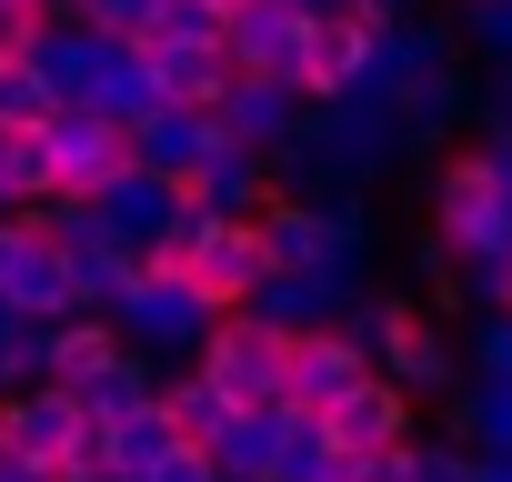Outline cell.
<instances>
[{
  "label": "cell",
  "mask_w": 512,
  "mask_h": 482,
  "mask_svg": "<svg viewBox=\"0 0 512 482\" xmlns=\"http://www.w3.org/2000/svg\"><path fill=\"white\" fill-rule=\"evenodd\" d=\"M352 282H362V262H272L241 292V312H262L272 332H312V322H342Z\"/></svg>",
  "instance_id": "5b68a950"
},
{
  "label": "cell",
  "mask_w": 512,
  "mask_h": 482,
  "mask_svg": "<svg viewBox=\"0 0 512 482\" xmlns=\"http://www.w3.org/2000/svg\"><path fill=\"white\" fill-rule=\"evenodd\" d=\"M0 312H31V322L81 312V302H71V272H61V252H51V231H41L31 211H0Z\"/></svg>",
  "instance_id": "277c9868"
},
{
  "label": "cell",
  "mask_w": 512,
  "mask_h": 482,
  "mask_svg": "<svg viewBox=\"0 0 512 482\" xmlns=\"http://www.w3.org/2000/svg\"><path fill=\"white\" fill-rule=\"evenodd\" d=\"M412 282H422V302H432V312H452V302H462V252H452L442 231H422V241H412Z\"/></svg>",
  "instance_id": "f546056e"
},
{
  "label": "cell",
  "mask_w": 512,
  "mask_h": 482,
  "mask_svg": "<svg viewBox=\"0 0 512 482\" xmlns=\"http://www.w3.org/2000/svg\"><path fill=\"white\" fill-rule=\"evenodd\" d=\"M372 11H322L312 21V41H302V71H292V91L302 101H342V91H362V61H372Z\"/></svg>",
  "instance_id": "7c38bea8"
},
{
  "label": "cell",
  "mask_w": 512,
  "mask_h": 482,
  "mask_svg": "<svg viewBox=\"0 0 512 482\" xmlns=\"http://www.w3.org/2000/svg\"><path fill=\"white\" fill-rule=\"evenodd\" d=\"M452 121H472V81H462V61H442V71H422V81L392 91V131H402V151H432Z\"/></svg>",
  "instance_id": "d6986e66"
},
{
  "label": "cell",
  "mask_w": 512,
  "mask_h": 482,
  "mask_svg": "<svg viewBox=\"0 0 512 482\" xmlns=\"http://www.w3.org/2000/svg\"><path fill=\"white\" fill-rule=\"evenodd\" d=\"M71 21H91V31H111V41H141V21H151V0H61Z\"/></svg>",
  "instance_id": "d590c367"
},
{
  "label": "cell",
  "mask_w": 512,
  "mask_h": 482,
  "mask_svg": "<svg viewBox=\"0 0 512 482\" xmlns=\"http://www.w3.org/2000/svg\"><path fill=\"white\" fill-rule=\"evenodd\" d=\"M151 51V71H161V101H221V81H231V51L221 41H141Z\"/></svg>",
  "instance_id": "603a6c76"
},
{
  "label": "cell",
  "mask_w": 512,
  "mask_h": 482,
  "mask_svg": "<svg viewBox=\"0 0 512 482\" xmlns=\"http://www.w3.org/2000/svg\"><path fill=\"white\" fill-rule=\"evenodd\" d=\"M161 392V352H141V342H121L91 382H81V412L91 422H111V412H131V402H151Z\"/></svg>",
  "instance_id": "484cf974"
},
{
  "label": "cell",
  "mask_w": 512,
  "mask_h": 482,
  "mask_svg": "<svg viewBox=\"0 0 512 482\" xmlns=\"http://www.w3.org/2000/svg\"><path fill=\"white\" fill-rule=\"evenodd\" d=\"M402 312H412L402 292H372V282H352V302H342V332H352L362 352H382V332H392Z\"/></svg>",
  "instance_id": "1f68e13d"
},
{
  "label": "cell",
  "mask_w": 512,
  "mask_h": 482,
  "mask_svg": "<svg viewBox=\"0 0 512 482\" xmlns=\"http://www.w3.org/2000/svg\"><path fill=\"white\" fill-rule=\"evenodd\" d=\"M0 482H61L51 462H0Z\"/></svg>",
  "instance_id": "ab89813d"
},
{
  "label": "cell",
  "mask_w": 512,
  "mask_h": 482,
  "mask_svg": "<svg viewBox=\"0 0 512 482\" xmlns=\"http://www.w3.org/2000/svg\"><path fill=\"white\" fill-rule=\"evenodd\" d=\"M171 442H181V422H171V412H161V392H151V402H131V412H111V422H101V452H111V482H141V472H151V462H161V452H171Z\"/></svg>",
  "instance_id": "7402d4cb"
},
{
  "label": "cell",
  "mask_w": 512,
  "mask_h": 482,
  "mask_svg": "<svg viewBox=\"0 0 512 482\" xmlns=\"http://www.w3.org/2000/svg\"><path fill=\"white\" fill-rule=\"evenodd\" d=\"M352 11H372V21H402V11H422V0H352Z\"/></svg>",
  "instance_id": "60d3db41"
},
{
  "label": "cell",
  "mask_w": 512,
  "mask_h": 482,
  "mask_svg": "<svg viewBox=\"0 0 512 482\" xmlns=\"http://www.w3.org/2000/svg\"><path fill=\"white\" fill-rule=\"evenodd\" d=\"M41 151H51V191H91V181H111L131 161V131L111 111H91V101H51Z\"/></svg>",
  "instance_id": "8992f818"
},
{
  "label": "cell",
  "mask_w": 512,
  "mask_h": 482,
  "mask_svg": "<svg viewBox=\"0 0 512 482\" xmlns=\"http://www.w3.org/2000/svg\"><path fill=\"white\" fill-rule=\"evenodd\" d=\"M302 41H312V11H302V0H231V11H221L231 71H272V81H292V71H302Z\"/></svg>",
  "instance_id": "ba28073f"
},
{
  "label": "cell",
  "mask_w": 512,
  "mask_h": 482,
  "mask_svg": "<svg viewBox=\"0 0 512 482\" xmlns=\"http://www.w3.org/2000/svg\"><path fill=\"white\" fill-rule=\"evenodd\" d=\"M412 412H422V402H412L392 372H362L352 392H332V402H322V432H332L342 452H382V442H402V432H412Z\"/></svg>",
  "instance_id": "9a60e30c"
},
{
  "label": "cell",
  "mask_w": 512,
  "mask_h": 482,
  "mask_svg": "<svg viewBox=\"0 0 512 482\" xmlns=\"http://www.w3.org/2000/svg\"><path fill=\"white\" fill-rule=\"evenodd\" d=\"M292 111H302V91H292V81H272V71H231V81H221V101H211L221 141H241V151H272V141L292 131Z\"/></svg>",
  "instance_id": "e0dca14e"
},
{
  "label": "cell",
  "mask_w": 512,
  "mask_h": 482,
  "mask_svg": "<svg viewBox=\"0 0 512 482\" xmlns=\"http://www.w3.org/2000/svg\"><path fill=\"white\" fill-rule=\"evenodd\" d=\"M111 322H121V342H141V352H161V362H191L201 332H211V292H201L181 262L141 252V262H131V292L111 302Z\"/></svg>",
  "instance_id": "6da1fadb"
},
{
  "label": "cell",
  "mask_w": 512,
  "mask_h": 482,
  "mask_svg": "<svg viewBox=\"0 0 512 482\" xmlns=\"http://www.w3.org/2000/svg\"><path fill=\"white\" fill-rule=\"evenodd\" d=\"M121 131H131V161H141V171H161V181H191V171H201V151L221 141V121H211L201 101H151V111H141V121H121Z\"/></svg>",
  "instance_id": "5bb4252c"
},
{
  "label": "cell",
  "mask_w": 512,
  "mask_h": 482,
  "mask_svg": "<svg viewBox=\"0 0 512 482\" xmlns=\"http://www.w3.org/2000/svg\"><path fill=\"white\" fill-rule=\"evenodd\" d=\"M141 41H221V11H211V0H151Z\"/></svg>",
  "instance_id": "836d02e7"
},
{
  "label": "cell",
  "mask_w": 512,
  "mask_h": 482,
  "mask_svg": "<svg viewBox=\"0 0 512 482\" xmlns=\"http://www.w3.org/2000/svg\"><path fill=\"white\" fill-rule=\"evenodd\" d=\"M141 482H221V462H211L201 442H171V452H161V462H151Z\"/></svg>",
  "instance_id": "8d00e7d4"
},
{
  "label": "cell",
  "mask_w": 512,
  "mask_h": 482,
  "mask_svg": "<svg viewBox=\"0 0 512 482\" xmlns=\"http://www.w3.org/2000/svg\"><path fill=\"white\" fill-rule=\"evenodd\" d=\"M101 51H111V31H91L71 11H41V31H31V71L51 81V101H81L91 71H101Z\"/></svg>",
  "instance_id": "ac0fdd59"
},
{
  "label": "cell",
  "mask_w": 512,
  "mask_h": 482,
  "mask_svg": "<svg viewBox=\"0 0 512 482\" xmlns=\"http://www.w3.org/2000/svg\"><path fill=\"white\" fill-rule=\"evenodd\" d=\"M211 11H231V0H211Z\"/></svg>",
  "instance_id": "b9f144b4"
},
{
  "label": "cell",
  "mask_w": 512,
  "mask_h": 482,
  "mask_svg": "<svg viewBox=\"0 0 512 482\" xmlns=\"http://www.w3.org/2000/svg\"><path fill=\"white\" fill-rule=\"evenodd\" d=\"M372 372H392V382H402L412 402H442V392L462 382V342H452V332H442V322H432V312L412 302V312H402V322L382 332V352H372Z\"/></svg>",
  "instance_id": "8fae6325"
},
{
  "label": "cell",
  "mask_w": 512,
  "mask_h": 482,
  "mask_svg": "<svg viewBox=\"0 0 512 482\" xmlns=\"http://www.w3.org/2000/svg\"><path fill=\"white\" fill-rule=\"evenodd\" d=\"M201 211H262V191H272V161L262 151H241V141H211L201 151V171L181 181Z\"/></svg>",
  "instance_id": "44dd1931"
},
{
  "label": "cell",
  "mask_w": 512,
  "mask_h": 482,
  "mask_svg": "<svg viewBox=\"0 0 512 482\" xmlns=\"http://www.w3.org/2000/svg\"><path fill=\"white\" fill-rule=\"evenodd\" d=\"M81 392L71 382H11L0 392V462H61L81 442Z\"/></svg>",
  "instance_id": "52a82bcc"
},
{
  "label": "cell",
  "mask_w": 512,
  "mask_h": 482,
  "mask_svg": "<svg viewBox=\"0 0 512 482\" xmlns=\"http://www.w3.org/2000/svg\"><path fill=\"white\" fill-rule=\"evenodd\" d=\"M442 61H462V41H452L442 21L402 11V21H382V31H372V61H362V91H372V101H392L402 81H422V71H442Z\"/></svg>",
  "instance_id": "2e32d148"
},
{
  "label": "cell",
  "mask_w": 512,
  "mask_h": 482,
  "mask_svg": "<svg viewBox=\"0 0 512 482\" xmlns=\"http://www.w3.org/2000/svg\"><path fill=\"white\" fill-rule=\"evenodd\" d=\"M462 372H492V382H512V302H492V312L472 322V342H462Z\"/></svg>",
  "instance_id": "d6a6232c"
},
{
  "label": "cell",
  "mask_w": 512,
  "mask_h": 482,
  "mask_svg": "<svg viewBox=\"0 0 512 482\" xmlns=\"http://www.w3.org/2000/svg\"><path fill=\"white\" fill-rule=\"evenodd\" d=\"M372 372V352L342 332V322H312V332H282V402H302V412H322L332 392H352Z\"/></svg>",
  "instance_id": "30bf717a"
},
{
  "label": "cell",
  "mask_w": 512,
  "mask_h": 482,
  "mask_svg": "<svg viewBox=\"0 0 512 482\" xmlns=\"http://www.w3.org/2000/svg\"><path fill=\"white\" fill-rule=\"evenodd\" d=\"M472 482H512V452H472Z\"/></svg>",
  "instance_id": "f35d334b"
},
{
  "label": "cell",
  "mask_w": 512,
  "mask_h": 482,
  "mask_svg": "<svg viewBox=\"0 0 512 482\" xmlns=\"http://www.w3.org/2000/svg\"><path fill=\"white\" fill-rule=\"evenodd\" d=\"M231 402H282V332L262 322V312H211V332H201V352H191Z\"/></svg>",
  "instance_id": "3957f363"
},
{
  "label": "cell",
  "mask_w": 512,
  "mask_h": 482,
  "mask_svg": "<svg viewBox=\"0 0 512 482\" xmlns=\"http://www.w3.org/2000/svg\"><path fill=\"white\" fill-rule=\"evenodd\" d=\"M0 181H11V201H41V191H51V151H41V131H0Z\"/></svg>",
  "instance_id": "4dcf8cb0"
},
{
  "label": "cell",
  "mask_w": 512,
  "mask_h": 482,
  "mask_svg": "<svg viewBox=\"0 0 512 482\" xmlns=\"http://www.w3.org/2000/svg\"><path fill=\"white\" fill-rule=\"evenodd\" d=\"M31 31H41V0H0V61L31 51Z\"/></svg>",
  "instance_id": "74e56055"
},
{
  "label": "cell",
  "mask_w": 512,
  "mask_h": 482,
  "mask_svg": "<svg viewBox=\"0 0 512 482\" xmlns=\"http://www.w3.org/2000/svg\"><path fill=\"white\" fill-rule=\"evenodd\" d=\"M181 272L211 292V312H231L251 282L272 272V252H262V231H251V211H211L201 231H191V252H181Z\"/></svg>",
  "instance_id": "9c48e42d"
},
{
  "label": "cell",
  "mask_w": 512,
  "mask_h": 482,
  "mask_svg": "<svg viewBox=\"0 0 512 482\" xmlns=\"http://www.w3.org/2000/svg\"><path fill=\"white\" fill-rule=\"evenodd\" d=\"M51 121V81L31 71V51H11L0 61V131H41Z\"/></svg>",
  "instance_id": "f1b7e54d"
},
{
  "label": "cell",
  "mask_w": 512,
  "mask_h": 482,
  "mask_svg": "<svg viewBox=\"0 0 512 482\" xmlns=\"http://www.w3.org/2000/svg\"><path fill=\"white\" fill-rule=\"evenodd\" d=\"M81 101H91V111H111V121H141V111L161 101V71H151V51H141V41H111Z\"/></svg>",
  "instance_id": "cb8c5ba5"
},
{
  "label": "cell",
  "mask_w": 512,
  "mask_h": 482,
  "mask_svg": "<svg viewBox=\"0 0 512 482\" xmlns=\"http://www.w3.org/2000/svg\"><path fill=\"white\" fill-rule=\"evenodd\" d=\"M91 211H101V231H111V241H131V252H151V241L171 231V211H181V181H161V171L121 161L111 181H91Z\"/></svg>",
  "instance_id": "4fadbf2b"
},
{
  "label": "cell",
  "mask_w": 512,
  "mask_h": 482,
  "mask_svg": "<svg viewBox=\"0 0 512 482\" xmlns=\"http://www.w3.org/2000/svg\"><path fill=\"white\" fill-rule=\"evenodd\" d=\"M432 231L452 241L462 262H472V252H512V201H502V181H492L482 141H472V151H452V161L432 171Z\"/></svg>",
  "instance_id": "7a4b0ae2"
},
{
  "label": "cell",
  "mask_w": 512,
  "mask_h": 482,
  "mask_svg": "<svg viewBox=\"0 0 512 482\" xmlns=\"http://www.w3.org/2000/svg\"><path fill=\"white\" fill-rule=\"evenodd\" d=\"M402 482H472V442L462 432H402Z\"/></svg>",
  "instance_id": "83f0119b"
},
{
  "label": "cell",
  "mask_w": 512,
  "mask_h": 482,
  "mask_svg": "<svg viewBox=\"0 0 512 482\" xmlns=\"http://www.w3.org/2000/svg\"><path fill=\"white\" fill-rule=\"evenodd\" d=\"M442 402H452V432H462L472 452H512V382H492V372H462Z\"/></svg>",
  "instance_id": "d4e9b609"
},
{
  "label": "cell",
  "mask_w": 512,
  "mask_h": 482,
  "mask_svg": "<svg viewBox=\"0 0 512 482\" xmlns=\"http://www.w3.org/2000/svg\"><path fill=\"white\" fill-rule=\"evenodd\" d=\"M111 352H121V322H111V312H61V322H41V382H71V392H81Z\"/></svg>",
  "instance_id": "ffe728a7"
},
{
  "label": "cell",
  "mask_w": 512,
  "mask_h": 482,
  "mask_svg": "<svg viewBox=\"0 0 512 482\" xmlns=\"http://www.w3.org/2000/svg\"><path fill=\"white\" fill-rule=\"evenodd\" d=\"M462 41L492 51V61H512V0H462Z\"/></svg>",
  "instance_id": "e575fe53"
},
{
  "label": "cell",
  "mask_w": 512,
  "mask_h": 482,
  "mask_svg": "<svg viewBox=\"0 0 512 482\" xmlns=\"http://www.w3.org/2000/svg\"><path fill=\"white\" fill-rule=\"evenodd\" d=\"M161 412L181 422V442H211V432H221V422H231L241 402H231V392H221V382H211L201 362H191V372H171V362H161Z\"/></svg>",
  "instance_id": "4316f807"
}]
</instances>
